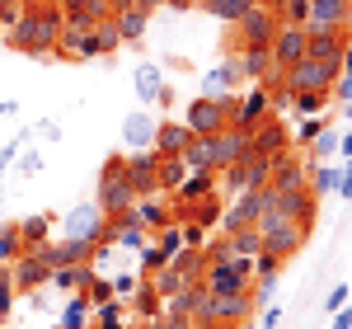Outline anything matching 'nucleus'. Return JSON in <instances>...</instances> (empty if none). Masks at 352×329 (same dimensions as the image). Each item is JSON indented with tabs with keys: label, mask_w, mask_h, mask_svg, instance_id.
<instances>
[{
	"label": "nucleus",
	"mask_w": 352,
	"mask_h": 329,
	"mask_svg": "<svg viewBox=\"0 0 352 329\" xmlns=\"http://www.w3.org/2000/svg\"><path fill=\"white\" fill-rule=\"evenodd\" d=\"M212 179H217L212 169H192L188 179L179 184V198H184V202H207V198H212Z\"/></svg>",
	"instance_id": "obj_24"
},
{
	"label": "nucleus",
	"mask_w": 352,
	"mask_h": 329,
	"mask_svg": "<svg viewBox=\"0 0 352 329\" xmlns=\"http://www.w3.org/2000/svg\"><path fill=\"white\" fill-rule=\"evenodd\" d=\"M338 156H343V160L352 156V127H348V132H338Z\"/></svg>",
	"instance_id": "obj_46"
},
{
	"label": "nucleus",
	"mask_w": 352,
	"mask_h": 329,
	"mask_svg": "<svg viewBox=\"0 0 352 329\" xmlns=\"http://www.w3.org/2000/svg\"><path fill=\"white\" fill-rule=\"evenodd\" d=\"M268 47H244L240 52V71L244 76H268Z\"/></svg>",
	"instance_id": "obj_32"
},
{
	"label": "nucleus",
	"mask_w": 352,
	"mask_h": 329,
	"mask_svg": "<svg viewBox=\"0 0 352 329\" xmlns=\"http://www.w3.org/2000/svg\"><path fill=\"white\" fill-rule=\"evenodd\" d=\"M104 226H109V217L99 212V202H80V207H71L66 212V221H61V240H76V245H99L104 240Z\"/></svg>",
	"instance_id": "obj_8"
},
{
	"label": "nucleus",
	"mask_w": 352,
	"mask_h": 329,
	"mask_svg": "<svg viewBox=\"0 0 352 329\" xmlns=\"http://www.w3.org/2000/svg\"><path fill=\"white\" fill-rule=\"evenodd\" d=\"M244 315H254V297L249 292H235V297H212L207 292V301L197 310L202 325H221V329H240Z\"/></svg>",
	"instance_id": "obj_7"
},
{
	"label": "nucleus",
	"mask_w": 352,
	"mask_h": 329,
	"mask_svg": "<svg viewBox=\"0 0 352 329\" xmlns=\"http://www.w3.org/2000/svg\"><path fill=\"white\" fill-rule=\"evenodd\" d=\"M277 10H263V5H254L249 14L240 19V38H244V47H268L272 43V33H277Z\"/></svg>",
	"instance_id": "obj_14"
},
{
	"label": "nucleus",
	"mask_w": 352,
	"mask_h": 329,
	"mask_svg": "<svg viewBox=\"0 0 352 329\" xmlns=\"http://www.w3.org/2000/svg\"><path fill=\"white\" fill-rule=\"evenodd\" d=\"M230 118H235V99H230V94H226V99L197 94L188 109H184V127H188L192 137H212L221 127H230Z\"/></svg>",
	"instance_id": "obj_3"
},
{
	"label": "nucleus",
	"mask_w": 352,
	"mask_h": 329,
	"mask_svg": "<svg viewBox=\"0 0 352 329\" xmlns=\"http://www.w3.org/2000/svg\"><path fill=\"white\" fill-rule=\"evenodd\" d=\"M310 231V221L296 217H277V212H263L258 217V235H263V254H277V259H292Z\"/></svg>",
	"instance_id": "obj_2"
},
{
	"label": "nucleus",
	"mask_w": 352,
	"mask_h": 329,
	"mask_svg": "<svg viewBox=\"0 0 352 329\" xmlns=\"http://www.w3.org/2000/svg\"><path fill=\"white\" fill-rule=\"evenodd\" d=\"M19 254H24V245H19L14 226H5V231H0V264H14Z\"/></svg>",
	"instance_id": "obj_34"
},
{
	"label": "nucleus",
	"mask_w": 352,
	"mask_h": 329,
	"mask_svg": "<svg viewBox=\"0 0 352 329\" xmlns=\"http://www.w3.org/2000/svg\"><path fill=\"white\" fill-rule=\"evenodd\" d=\"M94 202H99V212H104L109 221H122L127 212H132L136 193H132V184L122 179V160H118V156H113L109 169L99 174V198H94Z\"/></svg>",
	"instance_id": "obj_4"
},
{
	"label": "nucleus",
	"mask_w": 352,
	"mask_h": 329,
	"mask_svg": "<svg viewBox=\"0 0 352 329\" xmlns=\"http://www.w3.org/2000/svg\"><path fill=\"white\" fill-rule=\"evenodd\" d=\"M329 156H338V132H333V127H324L320 137L310 141V164H324Z\"/></svg>",
	"instance_id": "obj_31"
},
{
	"label": "nucleus",
	"mask_w": 352,
	"mask_h": 329,
	"mask_svg": "<svg viewBox=\"0 0 352 329\" xmlns=\"http://www.w3.org/2000/svg\"><path fill=\"white\" fill-rule=\"evenodd\" d=\"M127 217H132L136 226H141V231H160L164 221H169V212L160 207V198L151 193V198H136V202H132V212H127Z\"/></svg>",
	"instance_id": "obj_22"
},
{
	"label": "nucleus",
	"mask_w": 352,
	"mask_h": 329,
	"mask_svg": "<svg viewBox=\"0 0 352 329\" xmlns=\"http://www.w3.org/2000/svg\"><path fill=\"white\" fill-rule=\"evenodd\" d=\"M169 5H174V10H188V5H197V0H169Z\"/></svg>",
	"instance_id": "obj_47"
},
{
	"label": "nucleus",
	"mask_w": 352,
	"mask_h": 329,
	"mask_svg": "<svg viewBox=\"0 0 352 329\" xmlns=\"http://www.w3.org/2000/svg\"><path fill=\"white\" fill-rule=\"evenodd\" d=\"M14 235H19V245H24V249H43V245H47V217L14 221Z\"/></svg>",
	"instance_id": "obj_25"
},
{
	"label": "nucleus",
	"mask_w": 352,
	"mask_h": 329,
	"mask_svg": "<svg viewBox=\"0 0 352 329\" xmlns=\"http://www.w3.org/2000/svg\"><path fill=\"white\" fill-rule=\"evenodd\" d=\"M329 329H352V306H343V315H333Z\"/></svg>",
	"instance_id": "obj_45"
},
{
	"label": "nucleus",
	"mask_w": 352,
	"mask_h": 329,
	"mask_svg": "<svg viewBox=\"0 0 352 329\" xmlns=\"http://www.w3.org/2000/svg\"><path fill=\"white\" fill-rule=\"evenodd\" d=\"M348 306V282H338V287H329V297H324V310L329 315H338Z\"/></svg>",
	"instance_id": "obj_39"
},
{
	"label": "nucleus",
	"mask_w": 352,
	"mask_h": 329,
	"mask_svg": "<svg viewBox=\"0 0 352 329\" xmlns=\"http://www.w3.org/2000/svg\"><path fill=\"white\" fill-rule=\"evenodd\" d=\"M268 56H272V66L292 71L305 56V24H277V33H272V43H268Z\"/></svg>",
	"instance_id": "obj_10"
},
{
	"label": "nucleus",
	"mask_w": 352,
	"mask_h": 329,
	"mask_svg": "<svg viewBox=\"0 0 352 329\" xmlns=\"http://www.w3.org/2000/svg\"><path fill=\"white\" fill-rule=\"evenodd\" d=\"M188 127H184V123H160V127H155V146H151V151H155V156H179V151H184V146H188Z\"/></svg>",
	"instance_id": "obj_21"
},
{
	"label": "nucleus",
	"mask_w": 352,
	"mask_h": 329,
	"mask_svg": "<svg viewBox=\"0 0 352 329\" xmlns=\"http://www.w3.org/2000/svg\"><path fill=\"white\" fill-rule=\"evenodd\" d=\"M155 127H160V123H155L151 113L136 109V113H127V123H122V141L136 146V151H151V146H155Z\"/></svg>",
	"instance_id": "obj_18"
},
{
	"label": "nucleus",
	"mask_w": 352,
	"mask_h": 329,
	"mask_svg": "<svg viewBox=\"0 0 352 329\" xmlns=\"http://www.w3.org/2000/svg\"><path fill=\"white\" fill-rule=\"evenodd\" d=\"M333 81H338V61H320V56H300L287 71V89L292 94H329Z\"/></svg>",
	"instance_id": "obj_5"
},
{
	"label": "nucleus",
	"mask_w": 352,
	"mask_h": 329,
	"mask_svg": "<svg viewBox=\"0 0 352 329\" xmlns=\"http://www.w3.org/2000/svg\"><path fill=\"white\" fill-rule=\"evenodd\" d=\"M258 325H263V329H277V325H282V310H277V306H268V315H258Z\"/></svg>",
	"instance_id": "obj_44"
},
{
	"label": "nucleus",
	"mask_w": 352,
	"mask_h": 329,
	"mask_svg": "<svg viewBox=\"0 0 352 329\" xmlns=\"http://www.w3.org/2000/svg\"><path fill=\"white\" fill-rule=\"evenodd\" d=\"M47 277H52V268H47L33 249H24V254L10 264V287H19V292H38Z\"/></svg>",
	"instance_id": "obj_15"
},
{
	"label": "nucleus",
	"mask_w": 352,
	"mask_h": 329,
	"mask_svg": "<svg viewBox=\"0 0 352 329\" xmlns=\"http://www.w3.org/2000/svg\"><path fill=\"white\" fill-rule=\"evenodd\" d=\"M272 292H277V277H258V297L254 301H272Z\"/></svg>",
	"instance_id": "obj_42"
},
{
	"label": "nucleus",
	"mask_w": 352,
	"mask_h": 329,
	"mask_svg": "<svg viewBox=\"0 0 352 329\" xmlns=\"http://www.w3.org/2000/svg\"><path fill=\"white\" fill-rule=\"evenodd\" d=\"M324 99L329 94H296V113L300 118H315V113L324 109Z\"/></svg>",
	"instance_id": "obj_37"
},
{
	"label": "nucleus",
	"mask_w": 352,
	"mask_h": 329,
	"mask_svg": "<svg viewBox=\"0 0 352 329\" xmlns=\"http://www.w3.org/2000/svg\"><path fill=\"white\" fill-rule=\"evenodd\" d=\"M320 132H324V123H320V118H300V127H296V141H300V146H310V141L320 137Z\"/></svg>",
	"instance_id": "obj_38"
},
{
	"label": "nucleus",
	"mask_w": 352,
	"mask_h": 329,
	"mask_svg": "<svg viewBox=\"0 0 352 329\" xmlns=\"http://www.w3.org/2000/svg\"><path fill=\"white\" fill-rule=\"evenodd\" d=\"M338 71H343V89H338V94H343V104H352V43L343 47V61H338Z\"/></svg>",
	"instance_id": "obj_36"
},
{
	"label": "nucleus",
	"mask_w": 352,
	"mask_h": 329,
	"mask_svg": "<svg viewBox=\"0 0 352 329\" xmlns=\"http://www.w3.org/2000/svg\"><path fill=\"white\" fill-rule=\"evenodd\" d=\"M268 202H272V189H268V184H263V189L240 193V202L221 212V226H226V235H235V231H249V226H258V217H263V207H268Z\"/></svg>",
	"instance_id": "obj_9"
},
{
	"label": "nucleus",
	"mask_w": 352,
	"mask_h": 329,
	"mask_svg": "<svg viewBox=\"0 0 352 329\" xmlns=\"http://www.w3.org/2000/svg\"><path fill=\"white\" fill-rule=\"evenodd\" d=\"M338 189V164H310V198H324Z\"/></svg>",
	"instance_id": "obj_29"
},
{
	"label": "nucleus",
	"mask_w": 352,
	"mask_h": 329,
	"mask_svg": "<svg viewBox=\"0 0 352 329\" xmlns=\"http://www.w3.org/2000/svg\"><path fill=\"white\" fill-rule=\"evenodd\" d=\"M113 19V0H66L61 5V28H99Z\"/></svg>",
	"instance_id": "obj_12"
},
{
	"label": "nucleus",
	"mask_w": 352,
	"mask_h": 329,
	"mask_svg": "<svg viewBox=\"0 0 352 329\" xmlns=\"http://www.w3.org/2000/svg\"><path fill=\"white\" fill-rule=\"evenodd\" d=\"M113 28H118L122 43H136V38L146 33V14H141V10H113Z\"/></svg>",
	"instance_id": "obj_26"
},
{
	"label": "nucleus",
	"mask_w": 352,
	"mask_h": 329,
	"mask_svg": "<svg viewBox=\"0 0 352 329\" xmlns=\"http://www.w3.org/2000/svg\"><path fill=\"white\" fill-rule=\"evenodd\" d=\"M184 179H188V164L179 156H160V189H179Z\"/></svg>",
	"instance_id": "obj_30"
},
{
	"label": "nucleus",
	"mask_w": 352,
	"mask_h": 329,
	"mask_svg": "<svg viewBox=\"0 0 352 329\" xmlns=\"http://www.w3.org/2000/svg\"><path fill=\"white\" fill-rule=\"evenodd\" d=\"M85 297H89V301H99V306H104V301H113V282H109V277H99V273H94L89 282H85Z\"/></svg>",
	"instance_id": "obj_35"
},
{
	"label": "nucleus",
	"mask_w": 352,
	"mask_h": 329,
	"mask_svg": "<svg viewBox=\"0 0 352 329\" xmlns=\"http://www.w3.org/2000/svg\"><path fill=\"white\" fill-rule=\"evenodd\" d=\"M249 277H254L249 259H221L212 268H202V287L212 297H235V292H249Z\"/></svg>",
	"instance_id": "obj_6"
},
{
	"label": "nucleus",
	"mask_w": 352,
	"mask_h": 329,
	"mask_svg": "<svg viewBox=\"0 0 352 329\" xmlns=\"http://www.w3.org/2000/svg\"><path fill=\"white\" fill-rule=\"evenodd\" d=\"M24 141H28V132H19L10 146H0V174H5V164H14V156H19V146H24Z\"/></svg>",
	"instance_id": "obj_40"
},
{
	"label": "nucleus",
	"mask_w": 352,
	"mask_h": 329,
	"mask_svg": "<svg viewBox=\"0 0 352 329\" xmlns=\"http://www.w3.org/2000/svg\"><path fill=\"white\" fill-rule=\"evenodd\" d=\"M56 33H61V10L43 5V10H19V19L5 28L10 47H19L28 56H43L56 47Z\"/></svg>",
	"instance_id": "obj_1"
},
{
	"label": "nucleus",
	"mask_w": 352,
	"mask_h": 329,
	"mask_svg": "<svg viewBox=\"0 0 352 329\" xmlns=\"http://www.w3.org/2000/svg\"><path fill=\"white\" fill-rule=\"evenodd\" d=\"M263 113H268V89H249V99H244L240 109H235V118H230V127H240V132H254Z\"/></svg>",
	"instance_id": "obj_19"
},
{
	"label": "nucleus",
	"mask_w": 352,
	"mask_h": 329,
	"mask_svg": "<svg viewBox=\"0 0 352 329\" xmlns=\"http://www.w3.org/2000/svg\"><path fill=\"white\" fill-rule=\"evenodd\" d=\"M226 254H230V259H258V254H263V235H258V226L235 231L230 245H226Z\"/></svg>",
	"instance_id": "obj_23"
},
{
	"label": "nucleus",
	"mask_w": 352,
	"mask_h": 329,
	"mask_svg": "<svg viewBox=\"0 0 352 329\" xmlns=\"http://www.w3.org/2000/svg\"><path fill=\"white\" fill-rule=\"evenodd\" d=\"M113 282V297H132L136 292V273H118V277H109Z\"/></svg>",
	"instance_id": "obj_41"
},
{
	"label": "nucleus",
	"mask_w": 352,
	"mask_h": 329,
	"mask_svg": "<svg viewBox=\"0 0 352 329\" xmlns=\"http://www.w3.org/2000/svg\"><path fill=\"white\" fill-rule=\"evenodd\" d=\"M240 56H230V61H221V66H212L207 71V81H202V94H212V99H226L235 85H240Z\"/></svg>",
	"instance_id": "obj_17"
},
{
	"label": "nucleus",
	"mask_w": 352,
	"mask_h": 329,
	"mask_svg": "<svg viewBox=\"0 0 352 329\" xmlns=\"http://www.w3.org/2000/svg\"><path fill=\"white\" fill-rule=\"evenodd\" d=\"M132 81H136V99H141V104H155V99L164 94V76H160V66H155V61H141Z\"/></svg>",
	"instance_id": "obj_20"
},
{
	"label": "nucleus",
	"mask_w": 352,
	"mask_h": 329,
	"mask_svg": "<svg viewBox=\"0 0 352 329\" xmlns=\"http://www.w3.org/2000/svg\"><path fill=\"white\" fill-rule=\"evenodd\" d=\"M202 10H207V14H217V19H230V24H240L244 14L254 10V0H202Z\"/></svg>",
	"instance_id": "obj_28"
},
{
	"label": "nucleus",
	"mask_w": 352,
	"mask_h": 329,
	"mask_svg": "<svg viewBox=\"0 0 352 329\" xmlns=\"http://www.w3.org/2000/svg\"><path fill=\"white\" fill-rule=\"evenodd\" d=\"M19 169H24V174H38V169H43V156H38V151H28V156H24V164H19Z\"/></svg>",
	"instance_id": "obj_43"
},
{
	"label": "nucleus",
	"mask_w": 352,
	"mask_h": 329,
	"mask_svg": "<svg viewBox=\"0 0 352 329\" xmlns=\"http://www.w3.org/2000/svg\"><path fill=\"white\" fill-rule=\"evenodd\" d=\"M99 329H127V306L122 301H104L99 306Z\"/></svg>",
	"instance_id": "obj_33"
},
{
	"label": "nucleus",
	"mask_w": 352,
	"mask_h": 329,
	"mask_svg": "<svg viewBox=\"0 0 352 329\" xmlns=\"http://www.w3.org/2000/svg\"><path fill=\"white\" fill-rule=\"evenodd\" d=\"M52 52H61L66 61H94V56H104L99 52V33H94V28H61Z\"/></svg>",
	"instance_id": "obj_13"
},
{
	"label": "nucleus",
	"mask_w": 352,
	"mask_h": 329,
	"mask_svg": "<svg viewBox=\"0 0 352 329\" xmlns=\"http://www.w3.org/2000/svg\"><path fill=\"white\" fill-rule=\"evenodd\" d=\"M122 179L132 184L136 198H151V193H160V156L141 151V156H132V160H122Z\"/></svg>",
	"instance_id": "obj_11"
},
{
	"label": "nucleus",
	"mask_w": 352,
	"mask_h": 329,
	"mask_svg": "<svg viewBox=\"0 0 352 329\" xmlns=\"http://www.w3.org/2000/svg\"><path fill=\"white\" fill-rule=\"evenodd\" d=\"M89 310H94V301H89L85 292H76V297L66 301V310H61V329H85L89 325Z\"/></svg>",
	"instance_id": "obj_27"
},
{
	"label": "nucleus",
	"mask_w": 352,
	"mask_h": 329,
	"mask_svg": "<svg viewBox=\"0 0 352 329\" xmlns=\"http://www.w3.org/2000/svg\"><path fill=\"white\" fill-rule=\"evenodd\" d=\"M202 329H221V325H202Z\"/></svg>",
	"instance_id": "obj_48"
},
{
	"label": "nucleus",
	"mask_w": 352,
	"mask_h": 329,
	"mask_svg": "<svg viewBox=\"0 0 352 329\" xmlns=\"http://www.w3.org/2000/svg\"><path fill=\"white\" fill-rule=\"evenodd\" d=\"M352 24V0H310L305 28H343Z\"/></svg>",
	"instance_id": "obj_16"
}]
</instances>
